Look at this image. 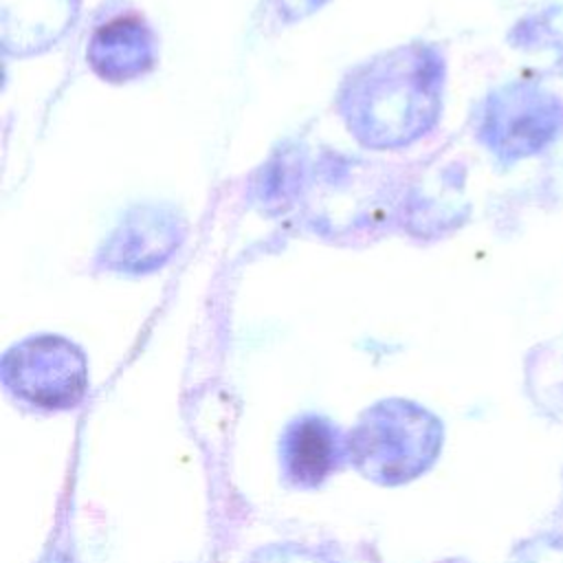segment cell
I'll return each mask as SVG.
<instances>
[{
	"label": "cell",
	"mask_w": 563,
	"mask_h": 563,
	"mask_svg": "<svg viewBox=\"0 0 563 563\" xmlns=\"http://www.w3.org/2000/svg\"><path fill=\"white\" fill-rule=\"evenodd\" d=\"M438 438V422L429 413L409 402H385L365 413L347 446L367 477L396 484L427 468Z\"/></svg>",
	"instance_id": "6da1fadb"
},
{
	"label": "cell",
	"mask_w": 563,
	"mask_h": 563,
	"mask_svg": "<svg viewBox=\"0 0 563 563\" xmlns=\"http://www.w3.org/2000/svg\"><path fill=\"white\" fill-rule=\"evenodd\" d=\"M292 563H297V561H292ZM306 563H314V561H306Z\"/></svg>",
	"instance_id": "3957f363"
},
{
	"label": "cell",
	"mask_w": 563,
	"mask_h": 563,
	"mask_svg": "<svg viewBox=\"0 0 563 563\" xmlns=\"http://www.w3.org/2000/svg\"><path fill=\"white\" fill-rule=\"evenodd\" d=\"M343 451L345 442L328 420L301 418L282 440L284 473L297 486H317L339 466Z\"/></svg>",
	"instance_id": "7a4b0ae2"
}]
</instances>
